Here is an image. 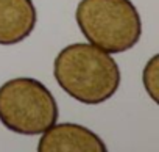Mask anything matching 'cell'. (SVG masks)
<instances>
[{
  "instance_id": "1",
  "label": "cell",
  "mask_w": 159,
  "mask_h": 152,
  "mask_svg": "<svg viewBox=\"0 0 159 152\" xmlns=\"http://www.w3.org/2000/svg\"><path fill=\"white\" fill-rule=\"evenodd\" d=\"M53 75L66 94L84 105H100L119 90L122 74L111 53L94 44L66 46L53 61Z\"/></svg>"
},
{
  "instance_id": "2",
  "label": "cell",
  "mask_w": 159,
  "mask_h": 152,
  "mask_svg": "<svg viewBox=\"0 0 159 152\" xmlns=\"http://www.w3.org/2000/svg\"><path fill=\"white\" fill-rule=\"evenodd\" d=\"M76 25L89 44L108 53L133 49L142 36V21L131 0H80Z\"/></svg>"
},
{
  "instance_id": "3",
  "label": "cell",
  "mask_w": 159,
  "mask_h": 152,
  "mask_svg": "<svg viewBox=\"0 0 159 152\" xmlns=\"http://www.w3.org/2000/svg\"><path fill=\"white\" fill-rule=\"evenodd\" d=\"M59 118L52 91L38 79L17 77L0 86V122L17 135H41Z\"/></svg>"
},
{
  "instance_id": "4",
  "label": "cell",
  "mask_w": 159,
  "mask_h": 152,
  "mask_svg": "<svg viewBox=\"0 0 159 152\" xmlns=\"http://www.w3.org/2000/svg\"><path fill=\"white\" fill-rule=\"evenodd\" d=\"M38 150L39 152H106V144L95 132L81 124L55 122L50 129L41 133Z\"/></svg>"
},
{
  "instance_id": "5",
  "label": "cell",
  "mask_w": 159,
  "mask_h": 152,
  "mask_svg": "<svg viewBox=\"0 0 159 152\" xmlns=\"http://www.w3.org/2000/svg\"><path fill=\"white\" fill-rule=\"evenodd\" d=\"M38 11L33 0H0V46L25 41L36 28Z\"/></svg>"
},
{
  "instance_id": "6",
  "label": "cell",
  "mask_w": 159,
  "mask_h": 152,
  "mask_svg": "<svg viewBox=\"0 0 159 152\" xmlns=\"http://www.w3.org/2000/svg\"><path fill=\"white\" fill-rule=\"evenodd\" d=\"M142 83L153 102H159V55L154 53L142 71Z\"/></svg>"
}]
</instances>
